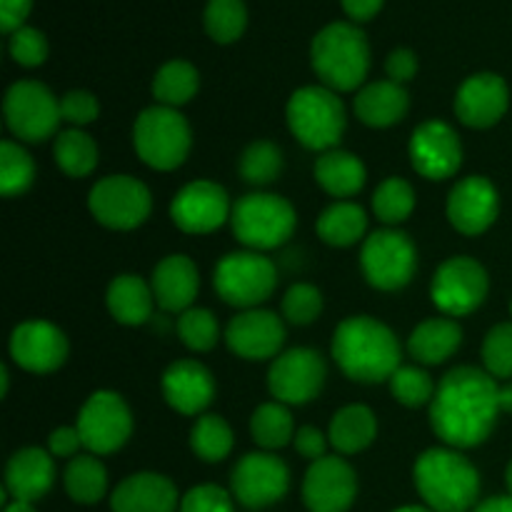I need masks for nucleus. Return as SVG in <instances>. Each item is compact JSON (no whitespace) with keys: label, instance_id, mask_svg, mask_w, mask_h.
<instances>
[{"label":"nucleus","instance_id":"nucleus-1","mask_svg":"<svg viewBox=\"0 0 512 512\" xmlns=\"http://www.w3.org/2000/svg\"><path fill=\"white\" fill-rule=\"evenodd\" d=\"M498 380L488 370L460 365L440 380L430 403V425L448 448L468 450L485 443L500 415Z\"/></svg>","mask_w":512,"mask_h":512},{"label":"nucleus","instance_id":"nucleus-2","mask_svg":"<svg viewBox=\"0 0 512 512\" xmlns=\"http://www.w3.org/2000/svg\"><path fill=\"white\" fill-rule=\"evenodd\" d=\"M333 358L355 383H383L400 368V343L380 320L350 315L335 328Z\"/></svg>","mask_w":512,"mask_h":512},{"label":"nucleus","instance_id":"nucleus-3","mask_svg":"<svg viewBox=\"0 0 512 512\" xmlns=\"http://www.w3.org/2000/svg\"><path fill=\"white\" fill-rule=\"evenodd\" d=\"M415 490L433 512H468L478 505L480 473L455 448H430L415 460Z\"/></svg>","mask_w":512,"mask_h":512},{"label":"nucleus","instance_id":"nucleus-4","mask_svg":"<svg viewBox=\"0 0 512 512\" xmlns=\"http://www.w3.org/2000/svg\"><path fill=\"white\" fill-rule=\"evenodd\" d=\"M310 63L325 88L350 93L365 83L370 70V43L355 23H330L310 45Z\"/></svg>","mask_w":512,"mask_h":512},{"label":"nucleus","instance_id":"nucleus-5","mask_svg":"<svg viewBox=\"0 0 512 512\" xmlns=\"http://www.w3.org/2000/svg\"><path fill=\"white\" fill-rule=\"evenodd\" d=\"M288 128L305 148L333 150L345 133V105L338 93L325 85L298 88L285 108Z\"/></svg>","mask_w":512,"mask_h":512},{"label":"nucleus","instance_id":"nucleus-6","mask_svg":"<svg viewBox=\"0 0 512 512\" xmlns=\"http://www.w3.org/2000/svg\"><path fill=\"white\" fill-rule=\"evenodd\" d=\"M190 145H193V133L180 110L153 105L135 118L133 148L148 168H180L188 158Z\"/></svg>","mask_w":512,"mask_h":512},{"label":"nucleus","instance_id":"nucleus-7","mask_svg":"<svg viewBox=\"0 0 512 512\" xmlns=\"http://www.w3.org/2000/svg\"><path fill=\"white\" fill-rule=\"evenodd\" d=\"M295 208L273 193H248L233 205L230 225L248 250H273L288 243L295 233Z\"/></svg>","mask_w":512,"mask_h":512},{"label":"nucleus","instance_id":"nucleus-8","mask_svg":"<svg viewBox=\"0 0 512 512\" xmlns=\"http://www.w3.org/2000/svg\"><path fill=\"white\" fill-rule=\"evenodd\" d=\"M213 283L225 303L250 310L260 308V303H265L275 293L278 270L273 260L265 258L258 250H238V253H228L215 265Z\"/></svg>","mask_w":512,"mask_h":512},{"label":"nucleus","instance_id":"nucleus-9","mask_svg":"<svg viewBox=\"0 0 512 512\" xmlns=\"http://www.w3.org/2000/svg\"><path fill=\"white\" fill-rule=\"evenodd\" d=\"M3 115L10 133L23 143L55 138L60 120H63L60 100L55 98L48 85L38 83V80H18L10 85L3 100Z\"/></svg>","mask_w":512,"mask_h":512},{"label":"nucleus","instance_id":"nucleus-10","mask_svg":"<svg viewBox=\"0 0 512 512\" xmlns=\"http://www.w3.org/2000/svg\"><path fill=\"white\" fill-rule=\"evenodd\" d=\"M360 265L373 288L393 293L405 288L418 270V248L403 230L385 228L365 238Z\"/></svg>","mask_w":512,"mask_h":512},{"label":"nucleus","instance_id":"nucleus-11","mask_svg":"<svg viewBox=\"0 0 512 512\" xmlns=\"http://www.w3.org/2000/svg\"><path fill=\"white\" fill-rule=\"evenodd\" d=\"M88 208L100 225L110 230H133L150 218L153 198L145 183L133 175H108L93 185Z\"/></svg>","mask_w":512,"mask_h":512},{"label":"nucleus","instance_id":"nucleus-12","mask_svg":"<svg viewBox=\"0 0 512 512\" xmlns=\"http://www.w3.org/2000/svg\"><path fill=\"white\" fill-rule=\"evenodd\" d=\"M75 428L83 448L93 455L118 453L133 435V413L113 390H98L83 403Z\"/></svg>","mask_w":512,"mask_h":512},{"label":"nucleus","instance_id":"nucleus-13","mask_svg":"<svg viewBox=\"0 0 512 512\" xmlns=\"http://www.w3.org/2000/svg\"><path fill=\"white\" fill-rule=\"evenodd\" d=\"M488 288V270L475 258L455 255V258H448L435 270L430 295H433V303L448 318H463V315L475 313L485 303Z\"/></svg>","mask_w":512,"mask_h":512},{"label":"nucleus","instance_id":"nucleus-14","mask_svg":"<svg viewBox=\"0 0 512 512\" xmlns=\"http://www.w3.org/2000/svg\"><path fill=\"white\" fill-rule=\"evenodd\" d=\"M290 490V468L278 455L260 450L238 460L230 478L235 503L250 510H263L283 500Z\"/></svg>","mask_w":512,"mask_h":512},{"label":"nucleus","instance_id":"nucleus-15","mask_svg":"<svg viewBox=\"0 0 512 512\" xmlns=\"http://www.w3.org/2000/svg\"><path fill=\"white\" fill-rule=\"evenodd\" d=\"M325 360L313 348H293L280 353L268 370V388L278 403L305 405L325 385Z\"/></svg>","mask_w":512,"mask_h":512},{"label":"nucleus","instance_id":"nucleus-16","mask_svg":"<svg viewBox=\"0 0 512 512\" xmlns=\"http://www.w3.org/2000/svg\"><path fill=\"white\" fill-rule=\"evenodd\" d=\"M358 498V475L340 455L315 460L303 480V503L308 512H348Z\"/></svg>","mask_w":512,"mask_h":512},{"label":"nucleus","instance_id":"nucleus-17","mask_svg":"<svg viewBox=\"0 0 512 512\" xmlns=\"http://www.w3.org/2000/svg\"><path fill=\"white\" fill-rule=\"evenodd\" d=\"M233 215L228 193L213 180L188 183L170 203V218L183 233L208 235Z\"/></svg>","mask_w":512,"mask_h":512},{"label":"nucleus","instance_id":"nucleus-18","mask_svg":"<svg viewBox=\"0 0 512 512\" xmlns=\"http://www.w3.org/2000/svg\"><path fill=\"white\" fill-rule=\"evenodd\" d=\"M10 358L28 373H55L68 360V338L48 320H25L10 333Z\"/></svg>","mask_w":512,"mask_h":512},{"label":"nucleus","instance_id":"nucleus-19","mask_svg":"<svg viewBox=\"0 0 512 512\" xmlns=\"http://www.w3.org/2000/svg\"><path fill=\"white\" fill-rule=\"evenodd\" d=\"M410 160L415 173L428 180L453 178L463 165V143L458 133L443 120L418 125L410 138Z\"/></svg>","mask_w":512,"mask_h":512},{"label":"nucleus","instance_id":"nucleus-20","mask_svg":"<svg viewBox=\"0 0 512 512\" xmlns=\"http://www.w3.org/2000/svg\"><path fill=\"white\" fill-rule=\"evenodd\" d=\"M225 343L243 360L278 358L285 343V325L273 310H243L225 328Z\"/></svg>","mask_w":512,"mask_h":512},{"label":"nucleus","instance_id":"nucleus-21","mask_svg":"<svg viewBox=\"0 0 512 512\" xmlns=\"http://www.w3.org/2000/svg\"><path fill=\"white\" fill-rule=\"evenodd\" d=\"M498 188L483 175H470L455 183L448 195V220L458 233L480 235L498 220Z\"/></svg>","mask_w":512,"mask_h":512},{"label":"nucleus","instance_id":"nucleus-22","mask_svg":"<svg viewBox=\"0 0 512 512\" xmlns=\"http://www.w3.org/2000/svg\"><path fill=\"white\" fill-rule=\"evenodd\" d=\"M510 105L508 83L498 73H475L455 93V115L468 128H493Z\"/></svg>","mask_w":512,"mask_h":512},{"label":"nucleus","instance_id":"nucleus-23","mask_svg":"<svg viewBox=\"0 0 512 512\" xmlns=\"http://www.w3.org/2000/svg\"><path fill=\"white\" fill-rule=\"evenodd\" d=\"M163 398L175 413L200 415L215 398L213 373L198 360H178L160 378Z\"/></svg>","mask_w":512,"mask_h":512},{"label":"nucleus","instance_id":"nucleus-24","mask_svg":"<svg viewBox=\"0 0 512 512\" xmlns=\"http://www.w3.org/2000/svg\"><path fill=\"white\" fill-rule=\"evenodd\" d=\"M178 488L160 473H135L125 478L110 495L113 512H178Z\"/></svg>","mask_w":512,"mask_h":512},{"label":"nucleus","instance_id":"nucleus-25","mask_svg":"<svg viewBox=\"0 0 512 512\" xmlns=\"http://www.w3.org/2000/svg\"><path fill=\"white\" fill-rule=\"evenodd\" d=\"M55 485V458L43 448H23L5 465V493L13 500L38 503Z\"/></svg>","mask_w":512,"mask_h":512},{"label":"nucleus","instance_id":"nucleus-26","mask_svg":"<svg viewBox=\"0 0 512 512\" xmlns=\"http://www.w3.org/2000/svg\"><path fill=\"white\" fill-rule=\"evenodd\" d=\"M150 288H153L155 303L165 313H185L188 308H193V300L198 298V268L188 255H168L155 265Z\"/></svg>","mask_w":512,"mask_h":512},{"label":"nucleus","instance_id":"nucleus-27","mask_svg":"<svg viewBox=\"0 0 512 512\" xmlns=\"http://www.w3.org/2000/svg\"><path fill=\"white\" fill-rule=\"evenodd\" d=\"M410 108V95L393 80H375L355 95V115L370 128H390L400 123Z\"/></svg>","mask_w":512,"mask_h":512},{"label":"nucleus","instance_id":"nucleus-28","mask_svg":"<svg viewBox=\"0 0 512 512\" xmlns=\"http://www.w3.org/2000/svg\"><path fill=\"white\" fill-rule=\"evenodd\" d=\"M105 303H108L110 315H113L120 325L135 328V325H143L150 320L155 295L153 288H150L140 275L123 273L118 275V278H113V283L108 285Z\"/></svg>","mask_w":512,"mask_h":512},{"label":"nucleus","instance_id":"nucleus-29","mask_svg":"<svg viewBox=\"0 0 512 512\" xmlns=\"http://www.w3.org/2000/svg\"><path fill=\"white\" fill-rule=\"evenodd\" d=\"M463 345V328L453 318H430L410 333L408 350L418 363L440 365Z\"/></svg>","mask_w":512,"mask_h":512},{"label":"nucleus","instance_id":"nucleus-30","mask_svg":"<svg viewBox=\"0 0 512 512\" xmlns=\"http://www.w3.org/2000/svg\"><path fill=\"white\" fill-rule=\"evenodd\" d=\"M365 165L358 155L348 153V150H325L318 160H315V180L325 193L335 195V198H353L360 193L365 185Z\"/></svg>","mask_w":512,"mask_h":512},{"label":"nucleus","instance_id":"nucleus-31","mask_svg":"<svg viewBox=\"0 0 512 512\" xmlns=\"http://www.w3.org/2000/svg\"><path fill=\"white\" fill-rule=\"evenodd\" d=\"M378 435V418L368 405H348L330 420V445L340 455L363 453Z\"/></svg>","mask_w":512,"mask_h":512},{"label":"nucleus","instance_id":"nucleus-32","mask_svg":"<svg viewBox=\"0 0 512 512\" xmlns=\"http://www.w3.org/2000/svg\"><path fill=\"white\" fill-rule=\"evenodd\" d=\"M315 230L333 248H348V245H355L365 235L368 215L358 203L338 200V203H333L320 213Z\"/></svg>","mask_w":512,"mask_h":512},{"label":"nucleus","instance_id":"nucleus-33","mask_svg":"<svg viewBox=\"0 0 512 512\" xmlns=\"http://www.w3.org/2000/svg\"><path fill=\"white\" fill-rule=\"evenodd\" d=\"M65 493L78 505H95L105 498L108 490V470L98 455H75L63 473Z\"/></svg>","mask_w":512,"mask_h":512},{"label":"nucleus","instance_id":"nucleus-34","mask_svg":"<svg viewBox=\"0 0 512 512\" xmlns=\"http://www.w3.org/2000/svg\"><path fill=\"white\" fill-rule=\"evenodd\" d=\"M200 88L198 68L188 60H168L160 65L158 73L153 78V95L158 105L165 108H175L190 103Z\"/></svg>","mask_w":512,"mask_h":512},{"label":"nucleus","instance_id":"nucleus-35","mask_svg":"<svg viewBox=\"0 0 512 512\" xmlns=\"http://www.w3.org/2000/svg\"><path fill=\"white\" fill-rule=\"evenodd\" d=\"M53 158L68 178H85L98 168V145L85 130H63L55 135Z\"/></svg>","mask_w":512,"mask_h":512},{"label":"nucleus","instance_id":"nucleus-36","mask_svg":"<svg viewBox=\"0 0 512 512\" xmlns=\"http://www.w3.org/2000/svg\"><path fill=\"white\" fill-rule=\"evenodd\" d=\"M295 433L298 430H295V420L290 415L288 405L278 403V400L258 405L253 418H250V435L268 453L285 448L295 438Z\"/></svg>","mask_w":512,"mask_h":512},{"label":"nucleus","instance_id":"nucleus-37","mask_svg":"<svg viewBox=\"0 0 512 512\" xmlns=\"http://www.w3.org/2000/svg\"><path fill=\"white\" fill-rule=\"evenodd\" d=\"M233 430L220 415H200L190 430V448L203 463H220L233 453Z\"/></svg>","mask_w":512,"mask_h":512},{"label":"nucleus","instance_id":"nucleus-38","mask_svg":"<svg viewBox=\"0 0 512 512\" xmlns=\"http://www.w3.org/2000/svg\"><path fill=\"white\" fill-rule=\"evenodd\" d=\"M205 33L220 45L235 43L248 28L245 0H208L203 13Z\"/></svg>","mask_w":512,"mask_h":512},{"label":"nucleus","instance_id":"nucleus-39","mask_svg":"<svg viewBox=\"0 0 512 512\" xmlns=\"http://www.w3.org/2000/svg\"><path fill=\"white\" fill-rule=\"evenodd\" d=\"M35 180V163L28 150L13 140L0 145V193L5 198L23 195Z\"/></svg>","mask_w":512,"mask_h":512},{"label":"nucleus","instance_id":"nucleus-40","mask_svg":"<svg viewBox=\"0 0 512 512\" xmlns=\"http://www.w3.org/2000/svg\"><path fill=\"white\" fill-rule=\"evenodd\" d=\"M373 210L385 225L405 223L415 210L413 185L403 178L383 180L373 195Z\"/></svg>","mask_w":512,"mask_h":512},{"label":"nucleus","instance_id":"nucleus-41","mask_svg":"<svg viewBox=\"0 0 512 512\" xmlns=\"http://www.w3.org/2000/svg\"><path fill=\"white\" fill-rule=\"evenodd\" d=\"M238 168L250 185H268L283 173V150L270 140H255L243 150Z\"/></svg>","mask_w":512,"mask_h":512},{"label":"nucleus","instance_id":"nucleus-42","mask_svg":"<svg viewBox=\"0 0 512 512\" xmlns=\"http://www.w3.org/2000/svg\"><path fill=\"white\" fill-rule=\"evenodd\" d=\"M390 390H393V398L405 408H423L433 403L438 385L433 383L428 370L418 365H400L390 378Z\"/></svg>","mask_w":512,"mask_h":512},{"label":"nucleus","instance_id":"nucleus-43","mask_svg":"<svg viewBox=\"0 0 512 512\" xmlns=\"http://www.w3.org/2000/svg\"><path fill=\"white\" fill-rule=\"evenodd\" d=\"M178 333L185 348H190L193 353H208L220 338L218 318L208 308H188L185 313H180Z\"/></svg>","mask_w":512,"mask_h":512},{"label":"nucleus","instance_id":"nucleus-44","mask_svg":"<svg viewBox=\"0 0 512 512\" xmlns=\"http://www.w3.org/2000/svg\"><path fill=\"white\" fill-rule=\"evenodd\" d=\"M323 313V293L310 283H295L283 295V315L293 325H310Z\"/></svg>","mask_w":512,"mask_h":512},{"label":"nucleus","instance_id":"nucleus-45","mask_svg":"<svg viewBox=\"0 0 512 512\" xmlns=\"http://www.w3.org/2000/svg\"><path fill=\"white\" fill-rule=\"evenodd\" d=\"M483 363L495 380L512 378V323L495 325L485 335Z\"/></svg>","mask_w":512,"mask_h":512},{"label":"nucleus","instance_id":"nucleus-46","mask_svg":"<svg viewBox=\"0 0 512 512\" xmlns=\"http://www.w3.org/2000/svg\"><path fill=\"white\" fill-rule=\"evenodd\" d=\"M8 38L10 58L18 65H23V68H38V65L48 60V40H45V35L38 28L23 25V28H18Z\"/></svg>","mask_w":512,"mask_h":512},{"label":"nucleus","instance_id":"nucleus-47","mask_svg":"<svg viewBox=\"0 0 512 512\" xmlns=\"http://www.w3.org/2000/svg\"><path fill=\"white\" fill-rule=\"evenodd\" d=\"M178 512H235V498L220 485H195L183 495Z\"/></svg>","mask_w":512,"mask_h":512},{"label":"nucleus","instance_id":"nucleus-48","mask_svg":"<svg viewBox=\"0 0 512 512\" xmlns=\"http://www.w3.org/2000/svg\"><path fill=\"white\" fill-rule=\"evenodd\" d=\"M60 113H63L65 123H70L73 128H83L98 118L100 103L88 90H70L60 98Z\"/></svg>","mask_w":512,"mask_h":512},{"label":"nucleus","instance_id":"nucleus-49","mask_svg":"<svg viewBox=\"0 0 512 512\" xmlns=\"http://www.w3.org/2000/svg\"><path fill=\"white\" fill-rule=\"evenodd\" d=\"M385 73H388V80H393V83H410L415 73H418V55L410 48H395L388 55V60H385Z\"/></svg>","mask_w":512,"mask_h":512},{"label":"nucleus","instance_id":"nucleus-50","mask_svg":"<svg viewBox=\"0 0 512 512\" xmlns=\"http://www.w3.org/2000/svg\"><path fill=\"white\" fill-rule=\"evenodd\" d=\"M80 448H83V438H80V430L75 428V425L73 428L63 425V428H55L53 433H50L48 453L53 455V458L73 460L75 455L80 453Z\"/></svg>","mask_w":512,"mask_h":512},{"label":"nucleus","instance_id":"nucleus-51","mask_svg":"<svg viewBox=\"0 0 512 512\" xmlns=\"http://www.w3.org/2000/svg\"><path fill=\"white\" fill-rule=\"evenodd\" d=\"M293 445H295V450L303 455V458H308L310 463H315V460L325 458V448H328V440H325V435L320 433L318 428H313V425H303V428L295 433Z\"/></svg>","mask_w":512,"mask_h":512},{"label":"nucleus","instance_id":"nucleus-52","mask_svg":"<svg viewBox=\"0 0 512 512\" xmlns=\"http://www.w3.org/2000/svg\"><path fill=\"white\" fill-rule=\"evenodd\" d=\"M30 8H33V0H0V30L5 35H13L15 30L23 28Z\"/></svg>","mask_w":512,"mask_h":512},{"label":"nucleus","instance_id":"nucleus-53","mask_svg":"<svg viewBox=\"0 0 512 512\" xmlns=\"http://www.w3.org/2000/svg\"><path fill=\"white\" fill-rule=\"evenodd\" d=\"M340 5L353 23H368L383 10L385 0H340Z\"/></svg>","mask_w":512,"mask_h":512},{"label":"nucleus","instance_id":"nucleus-54","mask_svg":"<svg viewBox=\"0 0 512 512\" xmlns=\"http://www.w3.org/2000/svg\"><path fill=\"white\" fill-rule=\"evenodd\" d=\"M473 512H512V495H495L483 500L473 508Z\"/></svg>","mask_w":512,"mask_h":512},{"label":"nucleus","instance_id":"nucleus-55","mask_svg":"<svg viewBox=\"0 0 512 512\" xmlns=\"http://www.w3.org/2000/svg\"><path fill=\"white\" fill-rule=\"evenodd\" d=\"M498 405H500V413H512V383L500 385Z\"/></svg>","mask_w":512,"mask_h":512},{"label":"nucleus","instance_id":"nucleus-56","mask_svg":"<svg viewBox=\"0 0 512 512\" xmlns=\"http://www.w3.org/2000/svg\"><path fill=\"white\" fill-rule=\"evenodd\" d=\"M3 512H35V508L33 503H25V500H10Z\"/></svg>","mask_w":512,"mask_h":512},{"label":"nucleus","instance_id":"nucleus-57","mask_svg":"<svg viewBox=\"0 0 512 512\" xmlns=\"http://www.w3.org/2000/svg\"><path fill=\"white\" fill-rule=\"evenodd\" d=\"M393 512H433L428 505H403V508L393 510Z\"/></svg>","mask_w":512,"mask_h":512},{"label":"nucleus","instance_id":"nucleus-58","mask_svg":"<svg viewBox=\"0 0 512 512\" xmlns=\"http://www.w3.org/2000/svg\"><path fill=\"white\" fill-rule=\"evenodd\" d=\"M505 483H508V490H510V495H512V460H510L508 470H505Z\"/></svg>","mask_w":512,"mask_h":512},{"label":"nucleus","instance_id":"nucleus-59","mask_svg":"<svg viewBox=\"0 0 512 512\" xmlns=\"http://www.w3.org/2000/svg\"><path fill=\"white\" fill-rule=\"evenodd\" d=\"M510 313H512V303H510Z\"/></svg>","mask_w":512,"mask_h":512}]
</instances>
